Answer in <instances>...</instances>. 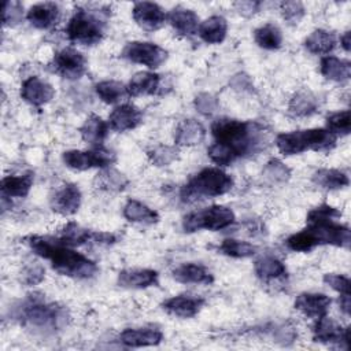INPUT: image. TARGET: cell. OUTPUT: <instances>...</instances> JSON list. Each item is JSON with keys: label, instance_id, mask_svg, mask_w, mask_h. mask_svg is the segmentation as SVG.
Masks as SVG:
<instances>
[{"label": "cell", "instance_id": "44", "mask_svg": "<svg viewBox=\"0 0 351 351\" xmlns=\"http://www.w3.org/2000/svg\"><path fill=\"white\" fill-rule=\"evenodd\" d=\"M285 243L289 250L296 252H310L313 248L317 247L311 234L307 232V229H303L298 233L291 234Z\"/></svg>", "mask_w": 351, "mask_h": 351}, {"label": "cell", "instance_id": "19", "mask_svg": "<svg viewBox=\"0 0 351 351\" xmlns=\"http://www.w3.org/2000/svg\"><path fill=\"white\" fill-rule=\"evenodd\" d=\"M332 299L324 293L303 292L295 299V308L310 318H321L328 314Z\"/></svg>", "mask_w": 351, "mask_h": 351}, {"label": "cell", "instance_id": "28", "mask_svg": "<svg viewBox=\"0 0 351 351\" xmlns=\"http://www.w3.org/2000/svg\"><path fill=\"white\" fill-rule=\"evenodd\" d=\"M254 270L256 277L265 282L287 277L285 265L273 255H265L256 259L254 265Z\"/></svg>", "mask_w": 351, "mask_h": 351}, {"label": "cell", "instance_id": "38", "mask_svg": "<svg viewBox=\"0 0 351 351\" xmlns=\"http://www.w3.org/2000/svg\"><path fill=\"white\" fill-rule=\"evenodd\" d=\"M95 89H96L97 96L107 104H115V103L123 100L126 96H129L128 88L122 82H118L114 80L101 81V82L96 84Z\"/></svg>", "mask_w": 351, "mask_h": 351}, {"label": "cell", "instance_id": "42", "mask_svg": "<svg viewBox=\"0 0 351 351\" xmlns=\"http://www.w3.org/2000/svg\"><path fill=\"white\" fill-rule=\"evenodd\" d=\"M326 130L332 134L346 136L350 133V111H339L333 112L326 118Z\"/></svg>", "mask_w": 351, "mask_h": 351}, {"label": "cell", "instance_id": "15", "mask_svg": "<svg viewBox=\"0 0 351 351\" xmlns=\"http://www.w3.org/2000/svg\"><path fill=\"white\" fill-rule=\"evenodd\" d=\"M53 86L37 75L26 78L21 85V97L36 107L44 106L53 97Z\"/></svg>", "mask_w": 351, "mask_h": 351}, {"label": "cell", "instance_id": "35", "mask_svg": "<svg viewBox=\"0 0 351 351\" xmlns=\"http://www.w3.org/2000/svg\"><path fill=\"white\" fill-rule=\"evenodd\" d=\"M313 182L324 189H340L347 186L350 180L344 171L336 169H321L314 173Z\"/></svg>", "mask_w": 351, "mask_h": 351}, {"label": "cell", "instance_id": "10", "mask_svg": "<svg viewBox=\"0 0 351 351\" xmlns=\"http://www.w3.org/2000/svg\"><path fill=\"white\" fill-rule=\"evenodd\" d=\"M122 56L148 69H158L167 59V51L155 43L132 41L125 45Z\"/></svg>", "mask_w": 351, "mask_h": 351}, {"label": "cell", "instance_id": "17", "mask_svg": "<svg viewBox=\"0 0 351 351\" xmlns=\"http://www.w3.org/2000/svg\"><path fill=\"white\" fill-rule=\"evenodd\" d=\"M143 122V112L133 104L125 103L115 107L110 117L108 125L115 132H126L137 128Z\"/></svg>", "mask_w": 351, "mask_h": 351}, {"label": "cell", "instance_id": "31", "mask_svg": "<svg viewBox=\"0 0 351 351\" xmlns=\"http://www.w3.org/2000/svg\"><path fill=\"white\" fill-rule=\"evenodd\" d=\"M317 108H318L317 97L310 90H306V89L296 92L291 97L288 104V112L296 118L310 117L317 111Z\"/></svg>", "mask_w": 351, "mask_h": 351}, {"label": "cell", "instance_id": "40", "mask_svg": "<svg viewBox=\"0 0 351 351\" xmlns=\"http://www.w3.org/2000/svg\"><path fill=\"white\" fill-rule=\"evenodd\" d=\"M147 155H148L151 163H154L155 166H167L173 160H176V158L178 156V149H177V147L159 144V145L149 148L147 151Z\"/></svg>", "mask_w": 351, "mask_h": 351}, {"label": "cell", "instance_id": "8", "mask_svg": "<svg viewBox=\"0 0 351 351\" xmlns=\"http://www.w3.org/2000/svg\"><path fill=\"white\" fill-rule=\"evenodd\" d=\"M307 232L311 234L315 245L329 244L336 247H350L351 236L350 229L346 225L337 223L336 219H306Z\"/></svg>", "mask_w": 351, "mask_h": 351}, {"label": "cell", "instance_id": "41", "mask_svg": "<svg viewBox=\"0 0 351 351\" xmlns=\"http://www.w3.org/2000/svg\"><path fill=\"white\" fill-rule=\"evenodd\" d=\"M207 152H208V158L215 165H219V166H229L232 162L240 158L234 149L221 143H214Z\"/></svg>", "mask_w": 351, "mask_h": 351}, {"label": "cell", "instance_id": "50", "mask_svg": "<svg viewBox=\"0 0 351 351\" xmlns=\"http://www.w3.org/2000/svg\"><path fill=\"white\" fill-rule=\"evenodd\" d=\"M236 10L243 15V16H251L255 12H258L259 7H261V1H237L234 3Z\"/></svg>", "mask_w": 351, "mask_h": 351}, {"label": "cell", "instance_id": "47", "mask_svg": "<svg viewBox=\"0 0 351 351\" xmlns=\"http://www.w3.org/2000/svg\"><path fill=\"white\" fill-rule=\"evenodd\" d=\"M193 104H195V108H196L200 114H203V115H206V117L213 115V114L218 110V106H219L218 99H217L214 95L207 93V92L199 93V95L195 97Z\"/></svg>", "mask_w": 351, "mask_h": 351}, {"label": "cell", "instance_id": "34", "mask_svg": "<svg viewBox=\"0 0 351 351\" xmlns=\"http://www.w3.org/2000/svg\"><path fill=\"white\" fill-rule=\"evenodd\" d=\"M304 47L311 53L325 55L335 49L336 37L333 33H330L328 30L317 29L304 40Z\"/></svg>", "mask_w": 351, "mask_h": 351}, {"label": "cell", "instance_id": "6", "mask_svg": "<svg viewBox=\"0 0 351 351\" xmlns=\"http://www.w3.org/2000/svg\"><path fill=\"white\" fill-rule=\"evenodd\" d=\"M103 11L77 8L70 18L66 34L71 43L81 45H95L101 41L104 36V18Z\"/></svg>", "mask_w": 351, "mask_h": 351}, {"label": "cell", "instance_id": "30", "mask_svg": "<svg viewBox=\"0 0 351 351\" xmlns=\"http://www.w3.org/2000/svg\"><path fill=\"white\" fill-rule=\"evenodd\" d=\"M126 88L129 96L154 95L159 88V75L152 71H138L130 78Z\"/></svg>", "mask_w": 351, "mask_h": 351}, {"label": "cell", "instance_id": "18", "mask_svg": "<svg viewBox=\"0 0 351 351\" xmlns=\"http://www.w3.org/2000/svg\"><path fill=\"white\" fill-rule=\"evenodd\" d=\"M206 304V300L202 296L196 295H177L167 299L163 303V308L177 317L181 318H192L195 317Z\"/></svg>", "mask_w": 351, "mask_h": 351}, {"label": "cell", "instance_id": "37", "mask_svg": "<svg viewBox=\"0 0 351 351\" xmlns=\"http://www.w3.org/2000/svg\"><path fill=\"white\" fill-rule=\"evenodd\" d=\"M254 40L255 43L263 48V49H278L282 44V34L281 30L273 25V23H266L254 32Z\"/></svg>", "mask_w": 351, "mask_h": 351}, {"label": "cell", "instance_id": "33", "mask_svg": "<svg viewBox=\"0 0 351 351\" xmlns=\"http://www.w3.org/2000/svg\"><path fill=\"white\" fill-rule=\"evenodd\" d=\"M321 73L325 78L343 82L351 75V63L346 59H339L336 56H325L321 59Z\"/></svg>", "mask_w": 351, "mask_h": 351}, {"label": "cell", "instance_id": "16", "mask_svg": "<svg viewBox=\"0 0 351 351\" xmlns=\"http://www.w3.org/2000/svg\"><path fill=\"white\" fill-rule=\"evenodd\" d=\"M81 206V191L75 184H66L55 192L51 199V208L60 215H73Z\"/></svg>", "mask_w": 351, "mask_h": 351}, {"label": "cell", "instance_id": "43", "mask_svg": "<svg viewBox=\"0 0 351 351\" xmlns=\"http://www.w3.org/2000/svg\"><path fill=\"white\" fill-rule=\"evenodd\" d=\"M263 176L270 182H285L291 177V170L278 159H270L263 167Z\"/></svg>", "mask_w": 351, "mask_h": 351}, {"label": "cell", "instance_id": "46", "mask_svg": "<svg viewBox=\"0 0 351 351\" xmlns=\"http://www.w3.org/2000/svg\"><path fill=\"white\" fill-rule=\"evenodd\" d=\"M281 15L289 25H296L304 15V7L299 1H282L280 4Z\"/></svg>", "mask_w": 351, "mask_h": 351}, {"label": "cell", "instance_id": "48", "mask_svg": "<svg viewBox=\"0 0 351 351\" xmlns=\"http://www.w3.org/2000/svg\"><path fill=\"white\" fill-rule=\"evenodd\" d=\"M324 282L329 285L332 289L339 292L340 295H347L350 293V280L346 276L341 274H325L324 276Z\"/></svg>", "mask_w": 351, "mask_h": 351}, {"label": "cell", "instance_id": "49", "mask_svg": "<svg viewBox=\"0 0 351 351\" xmlns=\"http://www.w3.org/2000/svg\"><path fill=\"white\" fill-rule=\"evenodd\" d=\"M45 274V270L41 265H30L27 267H25V270L22 271V281L27 285H36L38 282L43 281Z\"/></svg>", "mask_w": 351, "mask_h": 351}, {"label": "cell", "instance_id": "45", "mask_svg": "<svg viewBox=\"0 0 351 351\" xmlns=\"http://www.w3.org/2000/svg\"><path fill=\"white\" fill-rule=\"evenodd\" d=\"M23 18V5L19 1L8 0L3 4V25L15 26Z\"/></svg>", "mask_w": 351, "mask_h": 351}, {"label": "cell", "instance_id": "11", "mask_svg": "<svg viewBox=\"0 0 351 351\" xmlns=\"http://www.w3.org/2000/svg\"><path fill=\"white\" fill-rule=\"evenodd\" d=\"M49 66L52 71L63 78L78 80L86 71V59L80 51L74 48H64L53 56Z\"/></svg>", "mask_w": 351, "mask_h": 351}, {"label": "cell", "instance_id": "14", "mask_svg": "<svg viewBox=\"0 0 351 351\" xmlns=\"http://www.w3.org/2000/svg\"><path fill=\"white\" fill-rule=\"evenodd\" d=\"M134 22L144 30L154 32L163 26L166 21V14L163 8L152 1H138L132 10Z\"/></svg>", "mask_w": 351, "mask_h": 351}, {"label": "cell", "instance_id": "32", "mask_svg": "<svg viewBox=\"0 0 351 351\" xmlns=\"http://www.w3.org/2000/svg\"><path fill=\"white\" fill-rule=\"evenodd\" d=\"M122 213H123V217L130 222L154 225L159 221V214L155 210L149 208L147 204L134 199H130L126 202Z\"/></svg>", "mask_w": 351, "mask_h": 351}, {"label": "cell", "instance_id": "2", "mask_svg": "<svg viewBox=\"0 0 351 351\" xmlns=\"http://www.w3.org/2000/svg\"><path fill=\"white\" fill-rule=\"evenodd\" d=\"M16 318L27 328L55 332L67 324L69 313L63 306L45 302L43 296L29 295L16 308Z\"/></svg>", "mask_w": 351, "mask_h": 351}, {"label": "cell", "instance_id": "12", "mask_svg": "<svg viewBox=\"0 0 351 351\" xmlns=\"http://www.w3.org/2000/svg\"><path fill=\"white\" fill-rule=\"evenodd\" d=\"M63 244L70 247H77L89 241L96 244H112L117 241V237L112 233L104 232H93L80 226L75 222H69L60 229V234L58 237Z\"/></svg>", "mask_w": 351, "mask_h": 351}, {"label": "cell", "instance_id": "36", "mask_svg": "<svg viewBox=\"0 0 351 351\" xmlns=\"http://www.w3.org/2000/svg\"><path fill=\"white\" fill-rule=\"evenodd\" d=\"M128 182H129L128 178L122 173L110 167H106L104 170H101L95 178V185L99 189L107 191V192L123 191Z\"/></svg>", "mask_w": 351, "mask_h": 351}, {"label": "cell", "instance_id": "21", "mask_svg": "<svg viewBox=\"0 0 351 351\" xmlns=\"http://www.w3.org/2000/svg\"><path fill=\"white\" fill-rule=\"evenodd\" d=\"M163 335L156 328H128L119 335V340L126 347L156 346L162 341Z\"/></svg>", "mask_w": 351, "mask_h": 351}, {"label": "cell", "instance_id": "13", "mask_svg": "<svg viewBox=\"0 0 351 351\" xmlns=\"http://www.w3.org/2000/svg\"><path fill=\"white\" fill-rule=\"evenodd\" d=\"M315 341L319 343H337L344 344V348H350V328H341L337 322L326 315L317 318L313 329Z\"/></svg>", "mask_w": 351, "mask_h": 351}, {"label": "cell", "instance_id": "24", "mask_svg": "<svg viewBox=\"0 0 351 351\" xmlns=\"http://www.w3.org/2000/svg\"><path fill=\"white\" fill-rule=\"evenodd\" d=\"M176 281L182 284H204L208 285L214 281L211 271L199 263H184L173 270Z\"/></svg>", "mask_w": 351, "mask_h": 351}, {"label": "cell", "instance_id": "4", "mask_svg": "<svg viewBox=\"0 0 351 351\" xmlns=\"http://www.w3.org/2000/svg\"><path fill=\"white\" fill-rule=\"evenodd\" d=\"M276 145L282 155H298L307 149L326 152L336 145V136L326 129H306L280 133Z\"/></svg>", "mask_w": 351, "mask_h": 351}, {"label": "cell", "instance_id": "5", "mask_svg": "<svg viewBox=\"0 0 351 351\" xmlns=\"http://www.w3.org/2000/svg\"><path fill=\"white\" fill-rule=\"evenodd\" d=\"M233 186V178L218 167H206L195 174L181 189L184 202L196 197H215L225 195Z\"/></svg>", "mask_w": 351, "mask_h": 351}, {"label": "cell", "instance_id": "26", "mask_svg": "<svg viewBox=\"0 0 351 351\" xmlns=\"http://www.w3.org/2000/svg\"><path fill=\"white\" fill-rule=\"evenodd\" d=\"M169 23L182 36H192L197 33L199 16L188 8H173L167 15Z\"/></svg>", "mask_w": 351, "mask_h": 351}, {"label": "cell", "instance_id": "25", "mask_svg": "<svg viewBox=\"0 0 351 351\" xmlns=\"http://www.w3.org/2000/svg\"><path fill=\"white\" fill-rule=\"evenodd\" d=\"M80 133L85 143L90 144L92 147H100L108 134V123L99 115L92 114L80 128Z\"/></svg>", "mask_w": 351, "mask_h": 351}, {"label": "cell", "instance_id": "22", "mask_svg": "<svg viewBox=\"0 0 351 351\" xmlns=\"http://www.w3.org/2000/svg\"><path fill=\"white\" fill-rule=\"evenodd\" d=\"M158 271L152 269H128L118 274V285L132 289H143L158 284Z\"/></svg>", "mask_w": 351, "mask_h": 351}, {"label": "cell", "instance_id": "9", "mask_svg": "<svg viewBox=\"0 0 351 351\" xmlns=\"http://www.w3.org/2000/svg\"><path fill=\"white\" fill-rule=\"evenodd\" d=\"M63 162L67 167L73 170H89L93 167L106 169L108 167L114 160L115 155L110 149H106L103 145L93 147L88 151H80V149H70L63 152Z\"/></svg>", "mask_w": 351, "mask_h": 351}, {"label": "cell", "instance_id": "39", "mask_svg": "<svg viewBox=\"0 0 351 351\" xmlns=\"http://www.w3.org/2000/svg\"><path fill=\"white\" fill-rule=\"evenodd\" d=\"M256 247L248 241L234 240V239H225L219 245L218 251L223 255L232 256V258H250L255 255Z\"/></svg>", "mask_w": 351, "mask_h": 351}, {"label": "cell", "instance_id": "23", "mask_svg": "<svg viewBox=\"0 0 351 351\" xmlns=\"http://www.w3.org/2000/svg\"><path fill=\"white\" fill-rule=\"evenodd\" d=\"M59 7L55 3H37L32 5L26 14L27 21L37 29H49L59 19Z\"/></svg>", "mask_w": 351, "mask_h": 351}, {"label": "cell", "instance_id": "3", "mask_svg": "<svg viewBox=\"0 0 351 351\" xmlns=\"http://www.w3.org/2000/svg\"><path fill=\"white\" fill-rule=\"evenodd\" d=\"M215 143L225 144L234 149L239 156L255 152L262 141V130L252 122L221 118L211 125Z\"/></svg>", "mask_w": 351, "mask_h": 351}, {"label": "cell", "instance_id": "29", "mask_svg": "<svg viewBox=\"0 0 351 351\" xmlns=\"http://www.w3.org/2000/svg\"><path fill=\"white\" fill-rule=\"evenodd\" d=\"M34 176L27 171L21 176H5L1 180L3 197H25L33 186Z\"/></svg>", "mask_w": 351, "mask_h": 351}, {"label": "cell", "instance_id": "27", "mask_svg": "<svg viewBox=\"0 0 351 351\" xmlns=\"http://www.w3.org/2000/svg\"><path fill=\"white\" fill-rule=\"evenodd\" d=\"M197 33L207 44H219L225 40L228 33V22L221 15H213L199 25Z\"/></svg>", "mask_w": 351, "mask_h": 351}, {"label": "cell", "instance_id": "1", "mask_svg": "<svg viewBox=\"0 0 351 351\" xmlns=\"http://www.w3.org/2000/svg\"><path fill=\"white\" fill-rule=\"evenodd\" d=\"M25 240L38 256L49 261L52 269L62 276L86 280L92 278L99 270L92 259L77 252L73 247L63 244L59 239L34 234Z\"/></svg>", "mask_w": 351, "mask_h": 351}, {"label": "cell", "instance_id": "51", "mask_svg": "<svg viewBox=\"0 0 351 351\" xmlns=\"http://www.w3.org/2000/svg\"><path fill=\"white\" fill-rule=\"evenodd\" d=\"M339 306H340V310H341L346 315H350V311H351V298H350V293H347V295H340Z\"/></svg>", "mask_w": 351, "mask_h": 351}, {"label": "cell", "instance_id": "20", "mask_svg": "<svg viewBox=\"0 0 351 351\" xmlns=\"http://www.w3.org/2000/svg\"><path fill=\"white\" fill-rule=\"evenodd\" d=\"M204 137H206L204 126L193 118L182 119L177 125L176 133H174L176 145H180V147L197 145L204 140Z\"/></svg>", "mask_w": 351, "mask_h": 351}, {"label": "cell", "instance_id": "7", "mask_svg": "<svg viewBox=\"0 0 351 351\" xmlns=\"http://www.w3.org/2000/svg\"><path fill=\"white\" fill-rule=\"evenodd\" d=\"M234 222V213L225 206H210L207 208L189 213L182 219V229L192 233L200 229L221 230Z\"/></svg>", "mask_w": 351, "mask_h": 351}, {"label": "cell", "instance_id": "52", "mask_svg": "<svg viewBox=\"0 0 351 351\" xmlns=\"http://www.w3.org/2000/svg\"><path fill=\"white\" fill-rule=\"evenodd\" d=\"M350 37H351L350 30H347V32L340 37V44H341V47H343V49H344L346 52H350V48H351V40H350Z\"/></svg>", "mask_w": 351, "mask_h": 351}]
</instances>
